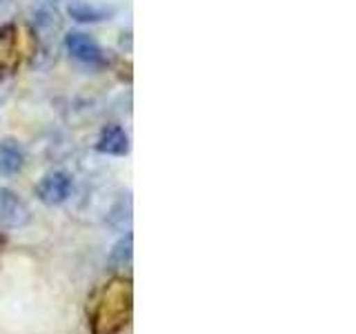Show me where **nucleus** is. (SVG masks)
<instances>
[{
	"mask_svg": "<svg viewBox=\"0 0 356 334\" xmlns=\"http://www.w3.org/2000/svg\"><path fill=\"white\" fill-rule=\"evenodd\" d=\"M96 152L105 156H127L129 154V136L120 125H107L100 129L96 141Z\"/></svg>",
	"mask_w": 356,
	"mask_h": 334,
	"instance_id": "423d86ee",
	"label": "nucleus"
},
{
	"mask_svg": "<svg viewBox=\"0 0 356 334\" xmlns=\"http://www.w3.org/2000/svg\"><path fill=\"white\" fill-rule=\"evenodd\" d=\"M11 9H14V0H0V22L11 14Z\"/></svg>",
	"mask_w": 356,
	"mask_h": 334,
	"instance_id": "f8f14e48",
	"label": "nucleus"
},
{
	"mask_svg": "<svg viewBox=\"0 0 356 334\" xmlns=\"http://www.w3.org/2000/svg\"><path fill=\"white\" fill-rule=\"evenodd\" d=\"M33 31H36L38 42L42 47H51L54 38L58 36V31H60V18L56 14V9L40 7L36 14H33Z\"/></svg>",
	"mask_w": 356,
	"mask_h": 334,
	"instance_id": "0eeeda50",
	"label": "nucleus"
},
{
	"mask_svg": "<svg viewBox=\"0 0 356 334\" xmlns=\"http://www.w3.org/2000/svg\"><path fill=\"white\" fill-rule=\"evenodd\" d=\"M72 194H74L72 176L67 174V172H60V170L44 174L38 181V185H36L38 200H40V203H44V205H49V207L67 203V200L72 198Z\"/></svg>",
	"mask_w": 356,
	"mask_h": 334,
	"instance_id": "f03ea898",
	"label": "nucleus"
},
{
	"mask_svg": "<svg viewBox=\"0 0 356 334\" xmlns=\"http://www.w3.org/2000/svg\"><path fill=\"white\" fill-rule=\"evenodd\" d=\"M109 261L116 265H125L131 261V234H125V237L114 245V250L109 252Z\"/></svg>",
	"mask_w": 356,
	"mask_h": 334,
	"instance_id": "9b49d317",
	"label": "nucleus"
},
{
	"mask_svg": "<svg viewBox=\"0 0 356 334\" xmlns=\"http://www.w3.org/2000/svg\"><path fill=\"white\" fill-rule=\"evenodd\" d=\"M107 218H109L111 225H116V228H120V230H125V225L129 228V223H131V198H129V194L120 196V198L116 200L114 207L109 209Z\"/></svg>",
	"mask_w": 356,
	"mask_h": 334,
	"instance_id": "9d476101",
	"label": "nucleus"
},
{
	"mask_svg": "<svg viewBox=\"0 0 356 334\" xmlns=\"http://www.w3.org/2000/svg\"><path fill=\"white\" fill-rule=\"evenodd\" d=\"M131 281L111 278L100 285L87 303V317L94 334H116L129 323Z\"/></svg>",
	"mask_w": 356,
	"mask_h": 334,
	"instance_id": "f257e3e1",
	"label": "nucleus"
},
{
	"mask_svg": "<svg viewBox=\"0 0 356 334\" xmlns=\"http://www.w3.org/2000/svg\"><path fill=\"white\" fill-rule=\"evenodd\" d=\"M65 47L70 51L74 61L87 67H103L105 65V54L100 49V45L83 31H70L65 33Z\"/></svg>",
	"mask_w": 356,
	"mask_h": 334,
	"instance_id": "7ed1b4c3",
	"label": "nucleus"
},
{
	"mask_svg": "<svg viewBox=\"0 0 356 334\" xmlns=\"http://www.w3.org/2000/svg\"><path fill=\"white\" fill-rule=\"evenodd\" d=\"M25 150L16 138L0 141V174L3 176H16L25 167Z\"/></svg>",
	"mask_w": 356,
	"mask_h": 334,
	"instance_id": "6e6552de",
	"label": "nucleus"
},
{
	"mask_svg": "<svg viewBox=\"0 0 356 334\" xmlns=\"http://www.w3.org/2000/svg\"><path fill=\"white\" fill-rule=\"evenodd\" d=\"M20 65V45L16 25H0V76L14 74Z\"/></svg>",
	"mask_w": 356,
	"mask_h": 334,
	"instance_id": "39448f33",
	"label": "nucleus"
},
{
	"mask_svg": "<svg viewBox=\"0 0 356 334\" xmlns=\"http://www.w3.org/2000/svg\"><path fill=\"white\" fill-rule=\"evenodd\" d=\"M31 221V212L27 203L16 192L7 187H0V225L9 230L25 228Z\"/></svg>",
	"mask_w": 356,
	"mask_h": 334,
	"instance_id": "20e7f679",
	"label": "nucleus"
},
{
	"mask_svg": "<svg viewBox=\"0 0 356 334\" xmlns=\"http://www.w3.org/2000/svg\"><path fill=\"white\" fill-rule=\"evenodd\" d=\"M67 14L78 22H103V20H109V16L114 14V11L107 7L92 5V3H87V0H70Z\"/></svg>",
	"mask_w": 356,
	"mask_h": 334,
	"instance_id": "1a4fd4ad",
	"label": "nucleus"
}]
</instances>
